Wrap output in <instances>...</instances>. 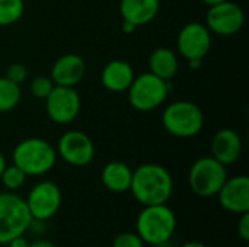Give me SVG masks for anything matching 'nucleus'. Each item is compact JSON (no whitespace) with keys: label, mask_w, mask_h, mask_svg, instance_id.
<instances>
[{"label":"nucleus","mask_w":249,"mask_h":247,"mask_svg":"<svg viewBox=\"0 0 249 247\" xmlns=\"http://www.w3.org/2000/svg\"><path fill=\"white\" fill-rule=\"evenodd\" d=\"M25 201L32 220L44 223L51 220L60 211L63 204V194L58 185L54 182L42 181L29 191Z\"/></svg>","instance_id":"8"},{"label":"nucleus","mask_w":249,"mask_h":247,"mask_svg":"<svg viewBox=\"0 0 249 247\" xmlns=\"http://www.w3.org/2000/svg\"><path fill=\"white\" fill-rule=\"evenodd\" d=\"M162 125L174 137L191 138L203 130L204 114L198 105L190 100H177L165 108Z\"/></svg>","instance_id":"5"},{"label":"nucleus","mask_w":249,"mask_h":247,"mask_svg":"<svg viewBox=\"0 0 249 247\" xmlns=\"http://www.w3.org/2000/svg\"><path fill=\"white\" fill-rule=\"evenodd\" d=\"M178 68H179L178 55L169 48L159 47L149 57L150 73L165 82H169L172 77H175L178 73Z\"/></svg>","instance_id":"19"},{"label":"nucleus","mask_w":249,"mask_h":247,"mask_svg":"<svg viewBox=\"0 0 249 247\" xmlns=\"http://www.w3.org/2000/svg\"><path fill=\"white\" fill-rule=\"evenodd\" d=\"M181 247H210L207 245H203L200 242H188V243H184Z\"/></svg>","instance_id":"30"},{"label":"nucleus","mask_w":249,"mask_h":247,"mask_svg":"<svg viewBox=\"0 0 249 247\" xmlns=\"http://www.w3.org/2000/svg\"><path fill=\"white\" fill-rule=\"evenodd\" d=\"M136 74L133 67L124 60H112L109 61L101 73L102 86L114 93L127 92L130 84L133 83Z\"/></svg>","instance_id":"16"},{"label":"nucleus","mask_w":249,"mask_h":247,"mask_svg":"<svg viewBox=\"0 0 249 247\" xmlns=\"http://www.w3.org/2000/svg\"><path fill=\"white\" fill-rule=\"evenodd\" d=\"M86 74V63L77 54H64L55 60L51 68V80L55 86L74 87Z\"/></svg>","instance_id":"15"},{"label":"nucleus","mask_w":249,"mask_h":247,"mask_svg":"<svg viewBox=\"0 0 249 247\" xmlns=\"http://www.w3.org/2000/svg\"><path fill=\"white\" fill-rule=\"evenodd\" d=\"M20 98V86L12 83L6 77H0V114L13 111L19 105Z\"/></svg>","instance_id":"20"},{"label":"nucleus","mask_w":249,"mask_h":247,"mask_svg":"<svg viewBox=\"0 0 249 247\" xmlns=\"http://www.w3.org/2000/svg\"><path fill=\"white\" fill-rule=\"evenodd\" d=\"M12 160L26 176H42L54 167L57 151L47 140L32 137L22 140L13 148Z\"/></svg>","instance_id":"3"},{"label":"nucleus","mask_w":249,"mask_h":247,"mask_svg":"<svg viewBox=\"0 0 249 247\" xmlns=\"http://www.w3.org/2000/svg\"><path fill=\"white\" fill-rule=\"evenodd\" d=\"M203 3H206L207 6H213V4H217V3H222L225 0H201Z\"/></svg>","instance_id":"32"},{"label":"nucleus","mask_w":249,"mask_h":247,"mask_svg":"<svg viewBox=\"0 0 249 247\" xmlns=\"http://www.w3.org/2000/svg\"><path fill=\"white\" fill-rule=\"evenodd\" d=\"M177 47L187 60H204L212 48V32L200 22H190L178 33Z\"/></svg>","instance_id":"12"},{"label":"nucleus","mask_w":249,"mask_h":247,"mask_svg":"<svg viewBox=\"0 0 249 247\" xmlns=\"http://www.w3.org/2000/svg\"><path fill=\"white\" fill-rule=\"evenodd\" d=\"M242 150H244L242 138L232 128L219 130L214 134L212 140V146H210L212 157H214L217 162H220L226 167L236 163L241 159Z\"/></svg>","instance_id":"14"},{"label":"nucleus","mask_w":249,"mask_h":247,"mask_svg":"<svg viewBox=\"0 0 249 247\" xmlns=\"http://www.w3.org/2000/svg\"><path fill=\"white\" fill-rule=\"evenodd\" d=\"M55 151L66 163L74 167H85L95 157L93 141L89 135L77 130L64 132L58 140Z\"/></svg>","instance_id":"11"},{"label":"nucleus","mask_w":249,"mask_h":247,"mask_svg":"<svg viewBox=\"0 0 249 247\" xmlns=\"http://www.w3.org/2000/svg\"><path fill=\"white\" fill-rule=\"evenodd\" d=\"M29 245V242L25 239V236L22 234V236H18V237H15L13 240H10L9 243H7V246L9 247H28Z\"/></svg>","instance_id":"27"},{"label":"nucleus","mask_w":249,"mask_h":247,"mask_svg":"<svg viewBox=\"0 0 249 247\" xmlns=\"http://www.w3.org/2000/svg\"><path fill=\"white\" fill-rule=\"evenodd\" d=\"M34 220L26 201L15 192H0V245H7L18 236L25 234Z\"/></svg>","instance_id":"4"},{"label":"nucleus","mask_w":249,"mask_h":247,"mask_svg":"<svg viewBox=\"0 0 249 247\" xmlns=\"http://www.w3.org/2000/svg\"><path fill=\"white\" fill-rule=\"evenodd\" d=\"M112 247H146V245L137 233L125 231L114 239Z\"/></svg>","instance_id":"24"},{"label":"nucleus","mask_w":249,"mask_h":247,"mask_svg":"<svg viewBox=\"0 0 249 247\" xmlns=\"http://www.w3.org/2000/svg\"><path fill=\"white\" fill-rule=\"evenodd\" d=\"M55 84L53 83L51 77H45V76H38L31 82V93L34 98L36 99H42L45 100V98L50 95V92L53 90Z\"/></svg>","instance_id":"23"},{"label":"nucleus","mask_w":249,"mask_h":247,"mask_svg":"<svg viewBox=\"0 0 249 247\" xmlns=\"http://www.w3.org/2000/svg\"><path fill=\"white\" fill-rule=\"evenodd\" d=\"M238 234L241 237V240H244V243L249 242V213H244L239 215V221H238Z\"/></svg>","instance_id":"26"},{"label":"nucleus","mask_w":249,"mask_h":247,"mask_svg":"<svg viewBox=\"0 0 249 247\" xmlns=\"http://www.w3.org/2000/svg\"><path fill=\"white\" fill-rule=\"evenodd\" d=\"M160 0H121L120 13L123 20L133 23L136 28L150 23L159 13Z\"/></svg>","instance_id":"17"},{"label":"nucleus","mask_w":249,"mask_h":247,"mask_svg":"<svg viewBox=\"0 0 249 247\" xmlns=\"http://www.w3.org/2000/svg\"><path fill=\"white\" fill-rule=\"evenodd\" d=\"M247 247H248V246H247Z\"/></svg>","instance_id":"33"},{"label":"nucleus","mask_w":249,"mask_h":247,"mask_svg":"<svg viewBox=\"0 0 249 247\" xmlns=\"http://www.w3.org/2000/svg\"><path fill=\"white\" fill-rule=\"evenodd\" d=\"M82 108V100L74 87L54 86L45 98V111L48 118L58 124L67 125L73 122Z\"/></svg>","instance_id":"10"},{"label":"nucleus","mask_w":249,"mask_h":247,"mask_svg":"<svg viewBox=\"0 0 249 247\" xmlns=\"http://www.w3.org/2000/svg\"><path fill=\"white\" fill-rule=\"evenodd\" d=\"M28 247H57L53 242H50V240H45V239H39V240H36V242H32V243H29Z\"/></svg>","instance_id":"28"},{"label":"nucleus","mask_w":249,"mask_h":247,"mask_svg":"<svg viewBox=\"0 0 249 247\" xmlns=\"http://www.w3.org/2000/svg\"><path fill=\"white\" fill-rule=\"evenodd\" d=\"M226 179V166L212 156L198 159L191 166L188 173V183L191 191L201 198L216 197Z\"/></svg>","instance_id":"6"},{"label":"nucleus","mask_w":249,"mask_h":247,"mask_svg":"<svg viewBox=\"0 0 249 247\" xmlns=\"http://www.w3.org/2000/svg\"><path fill=\"white\" fill-rule=\"evenodd\" d=\"M25 12L23 0H0V26L16 23Z\"/></svg>","instance_id":"21"},{"label":"nucleus","mask_w":249,"mask_h":247,"mask_svg":"<svg viewBox=\"0 0 249 247\" xmlns=\"http://www.w3.org/2000/svg\"><path fill=\"white\" fill-rule=\"evenodd\" d=\"M128 102L140 112H150L159 108L168 98L169 84L150 71L134 77L128 87Z\"/></svg>","instance_id":"7"},{"label":"nucleus","mask_w":249,"mask_h":247,"mask_svg":"<svg viewBox=\"0 0 249 247\" xmlns=\"http://www.w3.org/2000/svg\"><path fill=\"white\" fill-rule=\"evenodd\" d=\"M216 197L222 208L232 214L249 213V178L245 175L228 178Z\"/></svg>","instance_id":"13"},{"label":"nucleus","mask_w":249,"mask_h":247,"mask_svg":"<svg viewBox=\"0 0 249 247\" xmlns=\"http://www.w3.org/2000/svg\"><path fill=\"white\" fill-rule=\"evenodd\" d=\"M130 192L143 207L166 204L174 192V179L166 167L146 163L133 170Z\"/></svg>","instance_id":"1"},{"label":"nucleus","mask_w":249,"mask_h":247,"mask_svg":"<svg viewBox=\"0 0 249 247\" xmlns=\"http://www.w3.org/2000/svg\"><path fill=\"white\" fill-rule=\"evenodd\" d=\"M245 23V13L242 7L231 0L209 6L206 16V26L214 35L232 36L238 33Z\"/></svg>","instance_id":"9"},{"label":"nucleus","mask_w":249,"mask_h":247,"mask_svg":"<svg viewBox=\"0 0 249 247\" xmlns=\"http://www.w3.org/2000/svg\"><path fill=\"white\" fill-rule=\"evenodd\" d=\"M7 80H10L12 83L15 84H23L28 79V68L23 66V64H19V63H15L12 66L7 67L6 70V76H4Z\"/></svg>","instance_id":"25"},{"label":"nucleus","mask_w":249,"mask_h":247,"mask_svg":"<svg viewBox=\"0 0 249 247\" xmlns=\"http://www.w3.org/2000/svg\"><path fill=\"white\" fill-rule=\"evenodd\" d=\"M131 178L133 170L124 162H109L104 166L101 173L102 185L114 194H124L130 191Z\"/></svg>","instance_id":"18"},{"label":"nucleus","mask_w":249,"mask_h":247,"mask_svg":"<svg viewBox=\"0 0 249 247\" xmlns=\"http://www.w3.org/2000/svg\"><path fill=\"white\" fill-rule=\"evenodd\" d=\"M6 165H7V163H6V159H4V156L0 153V176H1V172L4 170Z\"/></svg>","instance_id":"31"},{"label":"nucleus","mask_w":249,"mask_h":247,"mask_svg":"<svg viewBox=\"0 0 249 247\" xmlns=\"http://www.w3.org/2000/svg\"><path fill=\"white\" fill-rule=\"evenodd\" d=\"M177 230V215L166 205H146L136 221V233L144 245L162 246L168 243Z\"/></svg>","instance_id":"2"},{"label":"nucleus","mask_w":249,"mask_h":247,"mask_svg":"<svg viewBox=\"0 0 249 247\" xmlns=\"http://www.w3.org/2000/svg\"><path fill=\"white\" fill-rule=\"evenodd\" d=\"M26 173L19 169L16 165H6L4 170L1 172V176H0V182L3 183V186L10 191V192H16L18 189H20L25 182H26Z\"/></svg>","instance_id":"22"},{"label":"nucleus","mask_w":249,"mask_h":247,"mask_svg":"<svg viewBox=\"0 0 249 247\" xmlns=\"http://www.w3.org/2000/svg\"><path fill=\"white\" fill-rule=\"evenodd\" d=\"M121 29H123V32H124V33H133V32L136 31V26H134L133 23L127 22V20H123V26H121Z\"/></svg>","instance_id":"29"}]
</instances>
